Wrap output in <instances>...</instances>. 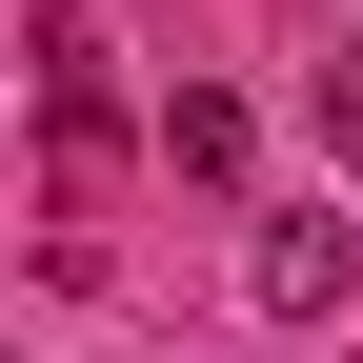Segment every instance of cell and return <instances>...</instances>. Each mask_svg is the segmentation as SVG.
<instances>
[{
	"mask_svg": "<svg viewBox=\"0 0 363 363\" xmlns=\"http://www.w3.org/2000/svg\"><path fill=\"white\" fill-rule=\"evenodd\" d=\"M242 303H262V323H343V303H363V202H262Z\"/></svg>",
	"mask_w": 363,
	"mask_h": 363,
	"instance_id": "1",
	"label": "cell"
},
{
	"mask_svg": "<svg viewBox=\"0 0 363 363\" xmlns=\"http://www.w3.org/2000/svg\"><path fill=\"white\" fill-rule=\"evenodd\" d=\"M162 162H182V182H242V101H222V81H182V101H162Z\"/></svg>",
	"mask_w": 363,
	"mask_h": 363,
	"instance_id": "2",
	"label": "cell"
},
{
	"mask_svg": "<svg viewBox=\"0 0 363 363\" xmlns=\"http://www.w3.org/2000/svg\"><path fill=\"white\" fill-rule=\"evenodd\" d=\"M323 142L363 162V40H343V61H323Z\"/></svg>",
	"mask_w": 363,
	"mask_h": 363,
	"instance_id": "3",
	"label": "cell"
}]
</instances>
